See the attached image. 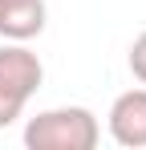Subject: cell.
<instances>
[{"label": "cell", "mask_w": 146, "mask_h": 150, "mask_svg": "<svg viewBox=\"0 0 146 150\" xmlns=\"http://www.w3.org/2000/svg\"><path fill=\"white\" fill-rule=\"evenodd\" d=\"M110 138L126 150L146 146V89H126L110 105Z\"/></svg>", "instance_id": "3"}, {"label": "cell", "mask_w": 146, "mask_h": 150, "mask_svg": "<svg viewBox=\"0 0 146 150\" xmlns=\"http://www.w3.org/2000/svg\"><path fill=\"white\" fill-rule=\"evenodd\" d=\"M41 81H45V65L33 49H24V41L0 45V130H8L24 114Z\"/></svg>", "instance_id": "2"}, {"label": "cell", "mask_w": 146, "mask_h": 150, "mask_svg": "<svg viewBox=\"0 0 146 150\" xmlns=\"http://www.w3.org/2000/svg\"><path fill=\"white\" fill-rule=\"evenodd\" d=\"M49 8L45 0H0V37L4 41H33L45 33Z\"/></svg>", "instance_id": "4"}, {"label": "cell", "mask_w": 146, "mask_h": 150, "mask_svg": "<svg viewBox=\"0 0 146 150\" xmlns=\"http://www.w3.org/2000/svg\"><path fill=\"white\" fill-rule=\"evenodd\" d=\"M130 73L146 85V33H138L134 45H130Z\"/></svg>", "instance_id": "5"}, {"label": "cell", "mask_w": 146, "mask_h": 150, "mask_svg": "<svg viewBox=\"0 0 146 150\" xmlns=\"http://www.w3.org/2000/svg\"><path fill=\"white\" fill-rule=\"evenodd\" d=\"M101 138L94 110L85 105H57L41 110L24 126V146L28 150H94Z\"/></svg>", "instance_id": "1"}]
</instances>
